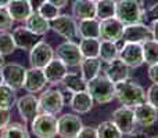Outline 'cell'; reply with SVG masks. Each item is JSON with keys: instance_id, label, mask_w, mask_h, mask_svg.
<instances>
[{"instance_id": "cell-22", "label": "cell", "mask_w": 158, "mask_h": 138, "mask_svg": "<svg viewBox=\"0 0 158 138\" xmlns=\"http://www.w3.org/2000/svg\"><path fill=\"white\" fill-rule=\"evenodd\" d=\"M93 104H94V101H93L92 95L87 93V90L74 93L71 95V100H69V105H71L72 111L79 115L90 112L93 108Z\"/></svg>"}, {"instance_id": "cell-10", "label": "cell", "mask_w": 158, "mask_h": 138, "mask_svg": "<svg viewBox=\"0 0 158 138\" xmlns=\"http://www.w3.org/2000/svg\"><path fill=\"white\" fill-rule=\"evenodd\" d=\"M56 50L50 46L49 43L40 40L35 44L32 50L29 51V62L33 68H42L43 69L50 61L54 58Z\"/></svg>"}, {"instance_id": "cell-50", "label": "cell", "mask_w": 158, "mask_h": 138, "mask_svg": "<svg viewBox=\"0 0 158 138\" xmlns=\"http://www.w3.org/2000/svg\"><path fill=\"white\" fill-rule=\"evenodd\" d=\"M96 2H97V0H96Z\"/></svg>"}, {"instance_id": "cell-3", "label": "cell", "mask_w": 158, "mask_h": 138, "mask_svg": "<svg viewBox=\"0 0 158 138\" xmlns=\"http://www.w3.org/2000/svg\"><path fill=\"white\" fill-rule=\"evenodd\" d=\"M115 17L123 25L140 22L144 17V7L142 0H118Z\"/></svg>"}, {"instance_id": "cell-33", "label": "cell", "mask_w": 158, "mask_h": 138, "mask_svg": "<svg viewBox=\"0 0 158 138\" xmlns=\"http://www.w3.org/2000/svg\"><path fill=\"white\" fill-rule=\"evenodd\" d=\"M17 104V95L15 90L11 89L7 84H2L0 86V108L11 109L13 105Z\"/></svg>"}, {"instance_id": "cell-35", "label": "cell", "mask_w": 158, "mask_h": 138, "mask_svg": "<svg viewBox=\"0 0 158 138\" xmlns=\"http://www.w3.org/2000/svg\"><path fill=\"white\" fill-rule=\"evenodd\" d=\"M15 49L17 46H15L13 35L8 32H0V54L3 57L10 55L15 51Z\"/></svg>"}, {"instance_id": "cell-43", "label": "cell", "mask_w": 158, "mask_h": 138, "mask_svg": "<svg viewBox=\"0 0 158 138\" xmlns=\"http://www.w3.org/2000/svg\"><path fill=\"white\" fill-rule=\"evenodd\" d=\"M49 3H52L53 6H56L57 8H64L67 4H68L69 0H47Z\"/></svg>"}, {"instance_id": "cell-17", "label": "cell", "mask_w": 158, "mask_h": 138, "mask_svg": "<svg viewBox=\"0 0 158 138\" xmlns=\"http://www.w3.org/2000/svg\"><path fill=\"white\" fill-rule=\"evenodd\" d=\"M13 37L15 41L17 49L25 50V51H31L35 47V44L38 41H40V36L33 33L31 29H28L27 26H17L13 30Z\"/></svg>"}, {"instance_id": "cell-48", "label": "cell", "mask_w": 158, "mask_h": 138, "mask_svg": "<svg viewBox=\"0 0 158 138\" xmlns=\"http://www.w3.org/2000/svg\"><path fill=\"white\" fill-rule=\"evenodd\" d=\"M4 84V80H3V73H2V68H0V86Z\"/></svg>"}, {"instance_id": "cell-4", "label": "cell", "mask_w": 158, "mask_h": 138, "mask_svg": "<svg viewBox=\"0 0 158 138\" xmlns=\"http://www.w3.org/2000/svg\"><path fill=\"white\" fill-rule=\"evenodd\" d=\"M31 130L36 138H56L57 117L52 113L42 112L31 123Z\"/></svg>"}, {"instance_id": "cell-37", "label": "cell", "mask_w": 158, "mask_h": 138, "mask_svg": "<svg viewBox=\"0 0 158 138\" xmlns=\"http://www.w3.org/2000/svg\"><path fill=\"white\" fill-rule=\"evenodd\" d=\"M13 17L10 15L7 7H0V32H8L13 28Z\"/></svg>"}, {"instance_id": "cell-47", "label": "cell", "mask_w": 158, "mask_h": 138, "mask_svg": "<svg viewBox=\"0 0 158 138\" xmlns=\"http://www.w3.org/2000/svg\"><path fill=\"white\" fill-rule=\"evenodd\" d=\"M3 65H4V57H3V55L0 54V68H2Z\"/></svg>"}, {"instance_id": "cell-21", "label": "cell", "mask_w": 158, "mask_h": 138, "mask_svg": "<svg viewBox=\"0 0 158 138\" xmlns=\"http://www.w3.org/2000/svg\"><path fill=\"white\" fill-rule=\"evenodd\" d=\"M7 10L14 21L25 22L33 13V6L29 0H11V3L7 6Z\"/></svg>"}, {"instance_id": "cell-16", "label": "cell", "mask_w": 158, "mask_h": 138, "mask_svg": "<svg viewBox=\"0 0 158 138\" xmlns=\"http://www.w3.org/2000/svg\"><path fill=\"white\" fill-rule=\"evenodd\" d=\"M46 84H47V79H46V75H44V70L42 68H33V66H31L29 69H27L24 89L29 94L40 93L46 87Z\"/></svg>"}, {"instance_id": "cell-6", "label": "cell", "mask_w": 158, "mask_h": 138, "mask_svg": "<svg viewBox=\"0 0 158 138\" xmlns=\"http://www.w3.org/2000/svg\"><path fill=\"white\" fill-rule=\"evenodd\" d=\"M64 95L60 90L56 89H47L39 97V105H40V111L46 112V113L57 115L64 108Z\"/></svg>"}, {"instance_id": "cell-11", "label": "cell", "mask_w": 158, "mask_h": 138, "mask_svg": "<svg viewBox=\"0 0 158 138\" xmlns=\"http://www.w3.org/2000/svg\"><path fill=\"white\" fill-rule=\"evenodd\" d=\"M112 122L123 136L131 134L132 131H135V124H136L133 108L122 105L121 108L115 109L112 113Z\"/></svg>"}, {"instance_id": "cell-27", "label": "cell", "mask_w": 158, "mask_h": 138, "mask_svg": "<svg viewBox=\"0 0 158 138\" xmlns=\"http://www.w3.org/2000/svg\"><path fill=\"white\" fill-rule=\"evenodd\" d=\"M79 69H81V75L86 81L94 79L96 76L100 75L101 70V61L100 58H83L79 64Z\"/></svg>"}, {"instance_id": "cell-14", "label": "cell", "mask_w": 158, "mask_h": 138, "mask_svg": "<svg viewBox=\"0 0 158 138\" xmlns=\"http://www.w3.org/2000/svg\"><path fill=\"white\" fill-rule=\"evenodd\" d=\"M123 26L125 25L117 17L103 19V21H100V39L101 40H108V41L118 43L119 40H122Z\"/></svg>"}, {"instance_id": "cell-31", "label": "cell", "mask_w": 158, "mask_h": 138, "mask_svg": "<svg viewBox=\"0 0 158 138\" xmlns=\"http://www.w3.org/2000/svg\"><path fill=\"white\" fill-rule=\"evenodd\" d=\"M2 138H29V133L21 123H8L2 130Z\"/></svg>"}, {"instance_id": "cell-39", "label": "cell", "mask_w": 158, "mask_h": 138, "mask_svg": "<svg viewBox=\"0 0 158 138\" xmlns=\"http://www.w3.org/2000/svg\"><path fill=\"white\" fill-rule=\"evenodd\" d=\"M77 138H98L97 136V128L94 127H90V126H87V127H82V130L79 131L78 137Z\"/></svg>"}, {"instance_id": "cell-32", "label": "cell", "mask_w": 158, "mask_h": 138, "mask_svg": "<svg viewBox=\"0 0 158 138\" xmlns=\"http://www.w3.org/2000/svg\"><path fill=\"white\" fill-rule=\"evenodd\" d=\"M97 136L98 138H123V134L112 120H107L97 126Z\"/></svg>"}, {"instance_id": "cell-40", "label": "cell", "mask_w": 158, "mask_h": 138, "mask_svg": "<svg viewBox=\"0 0 158 138\" xmlns=\"http://www.w3.org/2000/svg\"><path fill=\"white\" fill-rule=\"evenodd\" d=\"M10 109L0 108V131L10 123Z\"/></svg>"}, {"instance_id": "cell-9", "label": "cell", "mask_w": 158, "mask_h": 138, "mask_svg": "<svg viewBox=\"0 0 158 138\" xmlns=\"http://www.w3.org/2000/svg\"><path fill=\"white\" fill-rule=\"evenodd\" d=\"M56 55L69 68L79 66L81 61L83 60L81 49H79V44L72 40H67L64 43H61L57 47V50H56Z\"/></svg>"}, {"instance_id": "cell-23", "label": "cell", "mask_w": 158, "mask_h": 138, "mask_svg": "<svg viewBox=\"0 0 158 138\" xmlns=\"http://www.w3.org/2000/svg\"><path fill=\"white\" fill-rule=\"evenodd\" d=\"M72 15L78 21L96 18V0H75L72 4Z\"/></svg>"}, {"instance_id": "cell-30", "label": "cell", "mask_w": 158, "mask_h": 138, "mask_svg": "<svg viewBox=\"0 0 158 138\" xmlns=\"http://www.w3.org/2000/svg\"><path fill=\"white\" fill-rule=\"evenodd\" d=\"M79 49L83 58H98L100 39H81Z\"/></svg>"}, {"instance_id": "cell-5", "label": "cell", "mask_w": 158, "mask_h": 138, "mask_svg": "<svg viewBox=\"0 0 158 138\" xmlns=\"http://www.w3.org/2000/svg\"><path fill=\"white\" fill-rule=\"evenodd\" d=\"M50 26L57 35L63 36L67 40L75 41V39L79 37L78 33V22L74 18V15L68 14H60L56 19L50 21Z\"/></svg>"}, {"instance_id": "cell-36", "label": "cell", "mask_w": 158, "mask_h": 138, "mask_svg": "<svg viewBox=\"0 0 158 138\" xmlns=\"http://www.w3.org/2000/svg\"><path fill=\"white\" fill-rule=\"evenodd\" d=\"M38 13L40 14L43 18H46L47 21H53L60 15V8H57L56 6H53L52 3H49L47 0L42 2L38 6Z\"/></svg>"}, {"instance_id": "cell-34", "label": "cell", "mask_w": 158, "mask_h": 138, "mask_svg": "<svg viewBox=\"0 0 158 138\" xmlns=\"http://www.w3.org/2000/svg\"><path fill=\"white\" fill-rule=\"evenodd\" d=\"M143 46V57L144 62L148 65H154L158 62V41L151 39L142 44Z\"/></svg>"}, {"instance_id": "cell-28", "label": "cell", "mask_w": 158, "mask_h": 138, "mask_svg": "<svg viewBox=\"0 0 158 138\" xmlns=\"http://www.w3.org/2000/svg\"><path fill=\"white\" fill-rule=\"evenodd\" d=\"M119 55V47L118 43L108 40H100V51H98V58L101 62L110 64L114 60H117Z\"/></svg>"}, {"instance_id": "cell-8", "label": "cell", "mask_w": 158, "mask_h": 138, "mask_svg": "<svg viewBox=\"0 0 158 138\" xmlns=\"http://www.w3.org/2000/svg\"><path fill=\"white\" fill-rule=\"evenodd\" d=\"M121 61L126 64L129 68H139L144 64L143 57V46L140 43H131V41H123V46L119 49Z\"/></svg>"}, {"instance_id": "cell-7", "label": "cell", "mask_w": 158, "mask_h": 138, "mask_svg": "<svg viewBox=\"0 0 158 138\" xmlns=\"http://www.w3.org/2000/svg\"><path fill=\"white\" fill-rule=\"evenodd\" d=\"M83 124L78 115L65 113L57 119V136L61 138H77Z\"/></svg>"}, {"instance_id": "cell-25", "label": "cell", "mask_w": 158, "mask_h": 138, "mask_svg": "<svg viewBox=\"0 0 158 138\" xmlns=\"http://www.w3.org/2000/svg\"><path fill=\"white\" fill-rule=\"evenodd\" d=\"M25 26L39 36L46 35V33L52 29L50 21H47L46 18H43L38 11H33V13L28 17V19L25 21Z\"/></svg>"}, {"instance_id": "cell-20", "label": "cell", "mask_w": 158, "mask_h": 138, "mask_svg": "<svg viewBox=\"0 0 158 138\" xmlns=\"http://www.w3.org/2000/svg\"><path fill=\"white\" fill-rule=\"evenodd\" d=\"M129 68L123 61H121L119 58L114 60L112 62L107 64V68L104 70V75L112 81V83H121V81H125L129 79Z\"/></svg>"}, {"instance_id": "cell-46", "label": "cell", "mask_w": 158, "mask_h": 138, "mask_svg": "<svg viewBox=\"0 0 158 138\" xmlns=\"http://www.w3.org/2000/svg\"><path fill=\"white\" fill-rule=\"evenodd\" d=\"M11 3V0H0V7H7Z\"/></svg>"}, {"instance_id": "cell-45", "label": "cell", "mask_w": 158, "mask_h": 138, "mask_svg": "<svg viewBox=\"0 0 158 138\" xmlns=\"http://www.w3.org/2000/svg\"><path fill=\"white\" fill-rule=\"evenodd\" d=\"M151 32H153V39L158 41V21H153V24H151Z\"/></svg>"}, {"instance_id": "cell-51", "label": "cell", "mask_w": 158, "mask_h": 138, "mask_svg": "<svg viewBox=\"0 0 158 138\" xmlns=\"http://www.w3.org/2000/svg\"><path fill=\"white\" fill-rule=\"evenodd\" d=\"M0 138H2V137H0Z\"/></svg>"}, {"instance_id": "cell-41", "label": "cell", "mask_w": 158, "mask_h": 138, "mask_svg": "<svg viewBox=\"0 0 158 138\" xmlns=\"http://www.w3.org/2000/svg\"><path fill=\"white\" fill-rule=\"evenodd\" d=\"M148 79L153 83H158V62L148 66Z\"/></svg>"}, {"instance_id": "cell-49", "label": "cell", "mask_w": 158, "mask_h": 138, "mask_svg": "<svg viewBox=\"0 0 158 138\" xmlns=\"http://www.w3.org/2000/svg\"><path fill=\"white\" fill-rule=\"evenodd\" d=\"M150 138H158V136H154V137H150Z\"/></svg>"}, {"instance_id": "cell-12", "label": "cell", "mask_w": 158, "mask_h": 138, "mask_svg": "<svg viewBox=\"0 0 158 138\" xmlns=\"http://www.w3.org/2000/svg\"><path fill=\"white\" fill-rule=\"evenodd\" d=\"M151 39H153L151 28H148L147 25L142 24V22H136V24H131V25H125L123 26L122 41L143 44L144 41L151 40Z\"/></svg>"}, {"instance_id": "cell-19", "label": "cell", "mask_w": 158, "mask_h": 138, "mask_svg": "<svg viewBox=\"0 0 158 138\" xmlns=\"http://www.w3.org/2000/svg\"><path fill=\"white\" fill-rule=\"evenodd\" d=\"M43 70H44V75H46L47 83L54 86V84H58L63 81V79L68 73V66L60 58H53L43 68Z\"/></svg>"}, {"instance_id": "cell-29", "label": "cell", "mask_w": 158, "mask_h": 138, "mask_svg": "<svg viewBox=\"0 0 158 138\" xmlns=\"http://www.w3.org/2000/svg\"><path fill=\"white\" fill-rule=\"evenodd\" d=\"M117 0H97L96 2V18L103 21L115 17Z\"/></svg>"}, {"instance_id": "cell-13", "label": "cell", "mask_w": 158, "mask_h": 138, "mask_svg": "<svg viewBox=\"0 0 158 138\" xmlns=\"http://www.w3.org/2000/svg\"><path fill=\"white\" fill-rule=\"evenodd\" d=\"M2 73L4 84L10 86L15 91L24 87L27 69L22 65H19V64H4L2 66Z\"/></svg>"}, {"instance_id": "cell-44", "label": "cell", "mask_w": 158, "mask_h": 138, "mask_svg": "<svg viewBox=\"0 0 158 138\" xmlns=\"http://www.w3.org/2000/svg\"><path fill=\"white\" fill-rule=\"evenodd\" d=\"M126 138H148L143 131H132L131 134H126Z\"/></svg>"}, {"instance_id": "cell-42", "label": "cell", "mask_w": 158, "mask_h": 138, "mask_svg": "<svg viewBox=\"0 0 158 138\" xmlns=\"http://www.w3.org/2000/svg\"><path fill=\"white\" fill-rule=\"evenodd\" d=\"M147 18L151 21H158V3L153 4L147 11Z\"/></svg>"}, {"instance_id": "cell-15", "label": "cell", "mask_w": 158, "mask_h": 138, "mask_svg": "<svg viewBox=\"0 0 158 138\" xmlns=\"http://www.w3.org/2000/svg\"><path fill=\"white\" fill-rule=\"evenodd\" d=\"M17 109L24 122H32L40 112L39 98H36L33 94L24 95L19 100H17Z\"/></svg>"}, {"instance_id": "cell-1", "label": "cell", "mask_w": 158, "mask_h": 138, "mask_svg": "<svg viewBox=\"0 0 158 138\" xmlns=\"http://www.w3.org/2000/svg\"><path fill=\"white\" fill-rule=\"evenodd\" d=\"M115 98L121 105L135 108L146 102V90L133 81H121L115 84Z\"/></svg>"}, {"instance_id": "cell-38", "label": "cell", "mask_w": 158, "mask_h": 138, "mask_svg": "<svg viewBox=\"0 0 158 138\" xmlns=\"http://www.w3.org/2000/svg\"><path fill=\"white\" fill-rule=\"evenodd\" d=\"M146 101L158 111V83H153L146 91Z\"/></svg>"}, {"instance_id": "cell-26", "label": "cell", "mask_w": 158, "mask_h": 138, "mask_svg": "<svg viewBox=\"0 0 158 138\" xmlns=\"http://www.w3.org/2000/svg\"><path fill=\"white\" fill-rule=\"evenodd\" d=\"M61 84H63L67 91H69L71 94L87 90V81L85 80L81 73H77V72H68L65 75V77L63 79Z\"/></svg>"}, {"instance_id": "cell-2", "label": "cell", "mask_w": 158, "mask_h": 138, "mask_svg": "<svg viewBox=\"0 0 158 138\" xmlns=\"http://www.w3.org/2000/svg\"><path fill=\"white\" fill-rule=\"evenodd\" d=\"M87 93L93 101L100 105L110 104L115 98V83H112L106 75H98L87 81Z\"/></svg>"}, {"instance_id": "cell-24", "label": "cell", "mask_w": 158, "mask_h": 138, "mask_svg": "<svg viewBox=\"0 0 158 138\" xmlns=\"http://www.w3.org/2000/svg\"><path fill=\"white\" fill-rule=\"evenodd\" d=\"M78 33L81 39H100V19H81L78 24Z\"/></svg>"}, {"instance_id": "cell-18", "label": "cell", "mask_w": 158, "mask_h": 138, "mask_svg": "<svg viewBox=\"0 0 158 138\" xmlns=\"http://www.w3.org/2000/svg\"><path fill=\"white\" fill-rule=\"evenodd\" d=\"M135 119H136V123L140 124L142 127H151L157 123L158 120V113L157 109L154 108L153 105L146 101V102L140 104V105L135 106Z\"/></svg>"}]
</instances>
